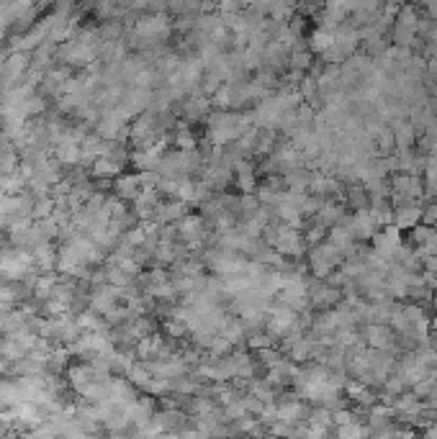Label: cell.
<instances>
[{"label": "cell", "mask_w": 437, "mask_h": 439, "mask_svg": "<svg viewBox=\"0 0 437 439\" xmlns=\"http://www.w3.org/2000/svg\"><path fill=\"white\" fill-rule=\"evenodd\" d=\"M368 427H363V424H358V421H353V424H344V427H340V439H365L368 437Z\"/></svg>", "instance_id": "6da1fadb"}]
</instances>
